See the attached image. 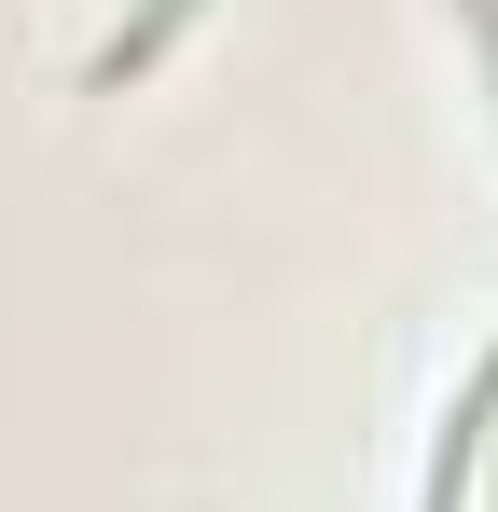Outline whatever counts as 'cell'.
I'll list each match as a JSON object with an SVG mask.
<instances>
[{"mask_svg": "<svg viewBox=\"0 0 498 512\" xmlns=\"http://www.w3.org/2000/svg\"><path fill=\"white\" fill-rule=\"evenodd\" d=\"M485 429H498V346H485V374H471V402L443 416V457H429V512H457V485H471V457H485Z\"/></svg>", "mask_w": 498, "mask_h": 512, "instance_id": "6da1fadb", "label": "cell"}, {"mask_svg": "<svg viewBox=\"0 0 498 512\" xmlns=\"http://www.w3.org/2000/svg\"><path fill=\"white\" fill-rule=\"evenodd\" d=\"M180 14H194V0H139V28H111V56H97V97H125V84H139L166 42H180Z\"/></svg>", "mask_w": 498, "mask_h": 512, "instance_id": "7a4b0ae2", "label": "cell"}, {"mask_svg": "<svg viewBox=\"0 0 498 512\" xmlns=\"http://www.w3.org/2000/svg\"><path fill=\"white\" fill-rule=\"evenodd\" d=\"M457 14H471V28H485V56H498V0H457Z\"/></svg>", "mask_w": 498, "mask_h": 512, "instance_id": "3957f363", "label": "cell"}]
</instances>
